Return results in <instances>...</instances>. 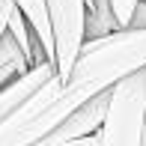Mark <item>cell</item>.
Masks as SVG:
<instances>
[{
  "label": "cell",
  "mask_w": 146,
  "mask_h": 146,
  "mask_svg": "<svg viewBox=\"0 0 146 146\" xmlns=\"http://www.w3.org/2000/svg\"><path fill=\"white\" fill-rule=\"evenodd\" d=\"M146 66V30L122 27L102 39H84L66 75H51L12 116L0 122V146H39L78 104L110 90Z\"/></svg>",
  "instance_id": "6da1fadb"
},
{
  "label": "cell",
  "mask_w": 146,
  "mask_h": 146,
  "mask_svg": "<svg viewBox=\"0 0 146 146\" xmlns=\"http://www.w3.org/2000/svg\"><path fill=\"white\" fill-rule=\"evenodd\" d=\"M98 146H146V90L143 69L125 75L110 90V108L98 131Z\"/></svg>",
  "instance_id": "7a4b0ae2"
},
{
  "label": "cell",
  "mask_w": 146,
  "mask_h": 146,
  "mask_svg": "<svg viewBox=\"0 0 146 146\" xmlns=\"http://www.w3.org/2000/svg\"><path fill=\"white\" fill-rule=\"evenodd\" d=\"M45 12H48L51 36H54V72L66 75L72 63L81 54L84 45V15L87 6L84 0H42Z\"/></svg>",
  "instance_id": "3957f363"
},
{
  "label": "cell",
  "mask_w": 146,
  "mask_h": 146,
  "mask_svg": "<svg viewBox=\"0 0 146 146\" xmlns=\"http://www.w3.org/2000/svg\"><path fill=\"white\" fill-rule=\"evenodd\" d=\"M110 90H113V87H110ZM110 90H102L98 96H92V98H87L84 104H78V108L72 110V113L66 116L39 146L98 134V131H102V125H104V116H108V108H110Z\"/></svg>",
  "instance_id": "277c9868"
},
{
  "label": "cell",
  "mask_w": 146,
  "mask_h": 146,
  "mask_svg": "<svg viewBox=\"0 0 146 146\" xmlns=\"http://www.w3.org/2000/svg\"><path fill=\"white\" fill-rule=\"evenodd\" d=\"M51 75H54V63H51V60H42V63L30 66L27 72H21L18 78H12L6 87H0V122L15 113Z\"/></svg>",
  "instance_id": "5b68a950"
},
{
  "label": "cell",
  "mask_w": 146,
  "mask_h": 146,
  "mask_svg": "<svg viewBox=\"0 0 146 146\" xmlns=\"http://www.w3.org/2000/svg\"><path fill=\"white\" fill-rule=\"evenodd\" d=\"M27 69H30L27 54H24L21 45L15 42V36L6 30L3 36H0V87H6L12 78H18L21 72H27Z\"/></svg>",
  "instance_id": "8992f818"
},
{
  "label": "cell",
  "mask_w": 146,
  "mask_h": 146,
  "mask_svg": "<svg viewBox=\"0 0 146 146\" xmlns=\"http://www.w3.org/2000/svg\"><path fill=\"white\" fill-rule=\"evenodd\" d=\"M15 6L24 12L27 24L33 27V33L39 36V42L45 45L48 60H54V36H51V24H48V12H45L42 0H15Z\"/></svg>",
  "instance_id": "52a82bcc"
},
{
  "label": "cell",
  "mask_w": 146,
  "mask_h": 146,
  "mask_svg": "<svg viewBox=\"0 0 146 146\" xmlns=\"http://www.w3.org/2000/svg\"><path fill=\"white\" fill-rule=\"evenodd\" d=\"M113 30H122L119 21L113 18V12H92V9H87V15H84V39H102V36H108V33H113Z\"/></svg>",
  "instance_id": "ba28073f"
},
{
  "label": "cell",
  "mask_w": 146,
  "mask_h": 146,
  "mask_svg": "<svg viewBox=\"0 0 146 146\" xmlns=\"http://www.w3.org/2000/svg\"><path fill=\"white\" fill-rule=\"evenodd\" d=\"M137 3H140V0H110V12H113V18L119 21V27H128L131 12H134Z\"/></svg>",
  "instance_id": "9c48e42d"
},
{
  "label": "cell",
  "mask_w": 146,
  "mask_h": 146,
  "mask_svg": "<svg viewBox=\"0 0 146 146\" xmlns=\"http://www.w3.org/2000/svg\"><path fill=\"white\" fill-rule=\"evenodd\" d=\"M128 27H140V30H146V0H140V3L134 6V12H131V21H128Z\"/></svg>",
  "instance_id": "30bf717a"
},
{
  "label": "cell",
  "mask_w": 146,
  "mask_h": 146,
  "mask_svg": "<svg viewBox=\"0 0 146 146\" xmlns=\"http://www.w3.org/2000/svg\"><path fill=\"white\" fill-rule=\"evenodd\" d=\"M15 6V0H0V36L6 33V24H9V12Z\"/></svg>",
  "instance_id": "8fae6325"
},
{
  "label": "cell",
  "mask_w": 146,
  "mask_h": 146,
  "mask_svg": "<svg viewBox=\"0 0 146 146\" xmlns=\"http://www.w3.org/2000/svg\"><path fill=\"white\" fill-rule=\"evenodd\" d=\"M48 146H98V137H78V140H60V143H48Z\"/></svg>",
  "instance_id": "7c38bea8"
},
{
  "label": "cell",
  "mask_w": 146,
  "mask_h": 146,
  "mask_svg": "<svg viewBox=\"0 0 146 146\" xmlns=\"http://www.w3.org/2000/svg\"><path fill=\"white\" fill-rule=\"evenodd\" d=\"M84 6L92 12H110V0H84Z\"/></svg>",
  "instance_id": "4fadbf2b"
},
{
  "label": "cell",
  "mask_w": 146,
  "mask_h": 146,
  "mask_svg": "<svg viewBox=\"0 0 146 146\" xmlns=\"http://www.w3.org/2000/svg\"><path fill=\"white\" fill-rule=\"evenodd\" d=\"M143 90H146V66H143Z\"/></svg>",
  "instance_id": "5bb4252c"
}]
</instances>
